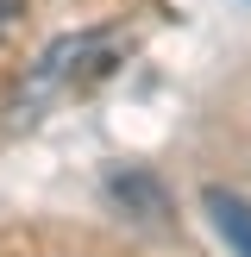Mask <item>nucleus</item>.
I'll list each match as a JSON object with an SVG mask.
<instances>
[{
    "label": "nucleus",
    "mask_w": 251,
    "mask_h": 257,
    "mask_svg": "<svg viewBox=\"0 0 251 257\" xmlns=\"http://www.w3.org/2000/svg\"><path fill=\"white\" fill-rule=\"evenodd\" d=\"M19 13H25V0H0V38L19 25Z\"/></svg>",
    "instance_id": "nucleus-2"
},
{
    "label": "nucleus",
    "mask_w": 251,
    "mask_h": 257,
    "mask_svg": "<svg viewBox=\"0 0 251 257\" xmlns=\"http://www.w3.org/2000/svg\"><path fill=\"white\" fill-rule=\"evenodd\" d=\"M207 213H213V232L226 238V251L232 257H251V201L232 195V188H207Z\"/></svg>",
    "instance_id": "nucleus-1"
}]
</instances>
